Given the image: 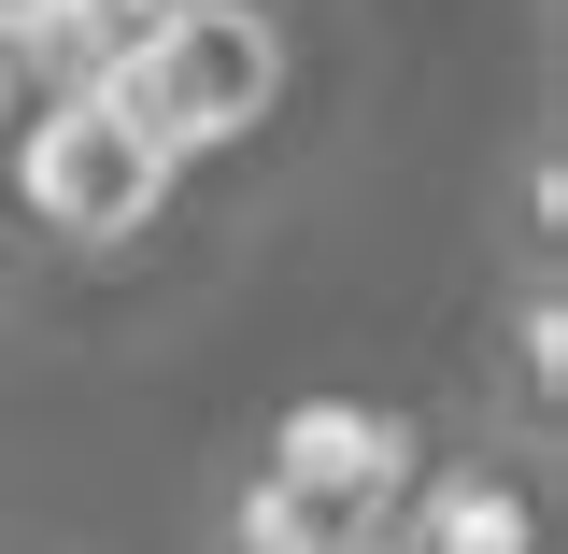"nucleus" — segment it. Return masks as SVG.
<instances>
[{"label":"nucleus","mask_w":568,"mask_h":554,"mask_svg":"<svg viewBox=\"0 0 568 554\" xmlns=\"http://www.w3.org/2000/svg\"><path fill=\"white\" fill-rule=\"evenodd\" d=\"M0 200H14V228H29L43 256H129V242L171 228L185 157L142 129L114 85L43 71V85H29V114L0 129Z\"/></svg>","instance_id":"1"},{"label":"nucleus","mask_w":568,"mask_h":554,"mask_svg":"<svg viewBox=\"0 0 568 554\" xmlns=\"http://www.w3.org/2000/svg\"><path fill=\"white\" fill-rule=\"evenodd\" d=\"M114 100H129L185 171H200V157H242V142L284 114V14L271 0H171V14L142 29V58L114 71Z\"/></svg>","instance_id":"2"},{"label":"nucleus","mask_w":568,"mask_h":554,"mask_svg":"<svg viewBox=\"0 0 568 554\" xmlns=\"http://www.w3.org/2000/svg\"><path fill=\"white\" fill-rule=\"evenodd\" d=\"M256 470H284L298 497H327L342 526H398V497H413V470H426V426L398 413V399L298 384V399L271 413V441H256Z\"/></svg>","instance_id":"3"},{"label":"nucleus","mask_w":568,"mask_h":554,"mask_svg":"<svg viewBox=\"0 0 568 554\" xmlns=\"http://www.w3.org/2000/svg\"><path fill=\"white\" fill-rule=\"evenodd\" d=\"M398 554H555V484H540V441H469L440 455L426 441L413 497H398Z\"/></svg>","instance_id":"4"},{"label":"nucleus","mask_w":568,"mask_h":554,"mask_svg":"<svg viewBox=\"0 0 568 554\" xmlns=\"http://www.w3.org/2000/svg\"><path fill=\"white\" fill-rule=\"evenodd\" d=\"M497 370H511L526 441H555V413H568V271H555V256H526L511 299H497Z\"/></svg>","instance_id":"5"},{"label":"nucleus","mask_w":568,"mask_h":554,"mask_svg":"<svg viewBox=\"0 0 568 554\" xmlns=\"http://www.w3.org/2000/svg\"><path fill=\"white\" fill-rule=\"evenodd\" d=\"M369 526H342L327 497H298L284 470H242L227 484V512H213V554H355Z\"/></svg>","instance_id":"6"},{"label":"nucleus","mask_w":568,"mask_h":554,"mask_svg":"<svg viewBox=\"0 0 568 554\" xmlns=\"http://www.w3.org/2000/svg\"><path fill=\"white\" fill-rule=\"evenodd\" d=\"M511 256H555V271H568V142L555 129L511 157Z\"/></svg>","instance_id":"7"},{"label":"nucleus","mask_w":568,"mask_h":554,"mask_svg":"<svg viewBox=\"0 0 568 554\" xmlns=\"http://www.w3.org/2000/svg\"><path fill=\"white\" fill-rule=\"evenodd\" d=\"M71 14H85V0H0V58H29V71H43Z\"/></svg>","instance_id":"8"},{"label":"nucleus","mask_w":568,"mask_h":554,"mask_svg":"<svg viewBox=\"0 0 568 554\" xmlns=\"http://www.w3.org/2000/svg\"><path fill=\"white\" fill-rule=\"evenodd\" d=\"M29 85H43V71H29V58H0V129L29 114Z\"/></svg>","instance_id":"9"},{"label":"nucleus","mask_w":568,"mask_h":554,"mask_svg":"<svg viewBox=\"0 0 568 554\" xmlns=\"http://www.w3.org/2000/svg\"><path fill=\"white\" fill-rule=\"evenodd\" d=\"M14 256H29V228H14V200H0V271H14Z\"/></svg>","instance_id":"10"}]
</instances>
